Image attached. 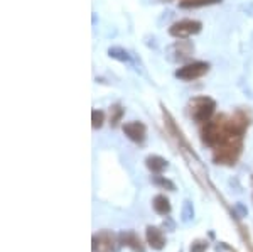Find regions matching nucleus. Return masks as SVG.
Here are the masks:
<instances>
[{"instance_id":"nucleus-1","label":"nucleus","mask_w":253,"mask_h":252,"mask_svg":"<svg viewBox=\"0 0 253 252\" xmlns=\"http://www.w3.org/2000/svg\"><path fill=\"white\" fill-rule=\"evenodd\" d=\"M214 112V101L208 97H199L191 101V115L198 122H208Z\"/></svg>"},{"instance_id":"nucleus-3","label":"nucleus","mask_w":253,"mask_h":252,"mask_svg":"<svg viewBox=\"0 0 253 252\" xmlns=\"http://www.w3.org/2000/svg\"><path fill=\"white\" fill-rule=\"evenodd\" d=\"M201 31V24L196 22V20L186 19V20H179L175 22L172 27H170V34L175 36V38H186V36L196 34V32Z\"/></svg>"},{"instance_id":"nucleus-6","label":"nucleus","mask_w":253,"mask_h":252,"mask_svg":"<svg viewBox=\"0 0 253 252\" xmlns=\"http://www.w3.org/2000/svg\"><path fill=\"white\" fill-rule=\"evenodd\" d=\"M147 166H149L152 171L161 173L167 168V161L162 159V157H159V156H150L149 159H147Z\"/></svg>"},{"instance_id":"nucleus-10","label":"nucleus","mask_w":253,"mask_h":252,"mask_svg":"<svg viewBox=\"0 0 253 252\" xmlns=\"http://www.w3.org/2000/svg\"><path fill=\"white\" fill-rule=\"evenodd\" d=\"M189 206H191L189 202H186V205H184V222H187L191 217H193V210L189 212Z\"/></svg>"},{"instance_id":"nucleus-7","label":"nucleus","mask_w":253,"mask_h":252,"mask_svg":"<svg viewBox=\"0 0 253 252\" xmlns=\"http://www.w3.org/2000/svg\"><path fill=\"white\" fill-rule=\"evenodd\" d=\"M154 208H156V212L161 215L169 213L170 212L169 200H167L166 197H162V195H159V197H156V200H154Z\"/></svg>"},{"instance_id":"nucleus-4","label":"nucleus","mask_w":253,"mask_h":252,"mask_svg":"<svg viewBox=\"0 0 253 252\" xmlns=\"http://www.w3.org/2000/svg\"><path fill=\"white\" fill-rule=\"evenodd\" d=\"M124 132L135 142H142L145 139V125L140 122H128L124 125Z\"/></svg>"},{"instance_id":"nucleus-8","label":"nucleus","mask_w":253,"mask_h":252,"mask_svg":"<svg viewBox=\"0 0 253 252\" xmlns=\"http://www.w3.org/2000/svg\"><path fill=\"white\" fill-rule=\"evenodd\" d=\"M218 0H184L181 2V7H203L210 5V3H216Z\"/></svg>"},{"instance_id":"nucleus-11","label":"nucleus","mask_w":253,"mask_h":252,"mask_svg":"<svg viewBox=\"0 0 253 252\" xmlns=\"http://www.w3.org/2000/svg\"><path fill=\"white\" fill-rule=\"evenodd\" d=\"M199 242L193 244V247H191V252H203V249H206V244L201 242V246H198Z\"/></svg>"},{"instance_id":"nucleus-9","label":"nucleus","mask_w":253,"mask_h":252,"mask_svg":"<svg viewBox=\"0 0 253 252\" xmlns=\"http://www.w3.org/2000/svg\"><path fill=\"white\" fill-rule=\"evenodd\" d=\"M103 112L100 110H93V127H100L103 124Z\"/></svg>"},{"instance_id":"nucleus-2","label":"nucleus","mask_w":253,"mask_h":252,"mask_svg":"<svg viewBox=\"0 0 253 252\" xmlns=\"http://www.w3.org/2000/svg\"><path fill=\"white\" fill-rule=\"evenodd\" d=\"M208 68H210L208 63L196 61V63L186 64V66H182L181 70H177L175 76H177V78H182V80H196V78H199V76L205 75L208 71Z\"/></svg>"},{"instance_id":"nucleus-5","label":"nucleus","mask_w":253,"mask_h":252,"mask_svg":"<svg viewBox=\"0 0 253 252\" xmlns=\"http://www.w3.org/2000/svg\"><path fill=\"white\" fill-rule=\"evenodd\" d=\"M147 239H149V244L154 249H162V246H164V235L156 227H149L147 229Z\"/></svg>"}]
</instances>
